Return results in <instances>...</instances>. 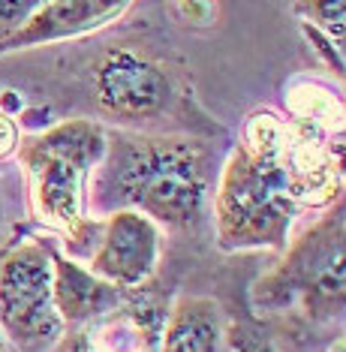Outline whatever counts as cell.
I'll return each mask as SVG.
<instances>
[{"mask_svg":"<svg viewBox=\"0 0 346 352\" xmlns=\"http://www.w3.org/2000/svg\"><path fill=\"white\" fill-rule=\"evenodd\" d=\"M299 211L283 157H253L241 145L229 151L214 196L220 250H277L286 244Z\"/></svg>","mask_w":346,"mask_h":352,"instance_id":"cell-3","label":"cell"},{"mask_svg":"<svg viewBox=\"0 0 346 352\" xmlns=\"http://www.w3.org/2000/svg\"><path fill=\"white\" fill-rule=\"evenodd\" d=\"M160 310L151 301L124 298L109 314L76 328L67 352H157Z\"/></svg>","mask_w":346,"mask_h":352,"instance_id":"cell-10","label":"cell"},{"mask_svg":"<svg viewBox=\"0 0 346 352\" xmlns=\"http://www.w3.org/2000/svg\"><path fill=\"white\" fill-rule=\"evenodd\" d=\"M96 106L124 124L157 118L172 100V82L154 60L133 49H111L94 69Z\"/></svg>","mask_w":346,"mask_h":352,"instance_id":"cell-6","label":"cell"},{"mask_svg":"<svg viewBox=\"0 0 346 352\" xmlns=\"http://www.w3.org/2000/svg\"><path fill=\"white\" fill-rule=\"evenodd\" d=\"M0 235H3V205H0Z\"/></svg>","mask_w":346,"mask_h":352,"instance_id":"cell-18","label":"cell"},{"mask_svg":"<svg viewBox=\"0 0 346 352\" xmlns=\"http://www.w3.org/2000/svg\"><path fill=\"white\" fill-rule=\"evenodd\" d=\"M223 349V316L214 298L184 295L172 304L157 352H220Z\"/></svg>","mask_w":346,"mask_h":352,"instance_id":"cell-12","label":"cell"},{"mask_svg":"<svg viewBox=\"0 0 346 352\" xmlns=\"http://www.w3.org/2000/svg\"><path fill=\"white\" fill-rule=\"evenodd\" d=\"M36 10H39L36 0H15V3H3L0 0V45L19 34Z\"/></svg>","mask_w":346,"mask_h":352,"instance_id":"cell-15","label":"cell"},{"mask_svg":"<svg viewBox=\"0 0 346 352\" xmlns=\"http://www.w3.org/2000/svg\"><path fill=\"white\" fill-rule=\"evenodd\" d=\"M52 268H54V304L63 319V325L82 328L91 319L109 314L127 298L124 289L106 283L96 274H91L76 259H67L63 253L52 250Z\"/></svg>","mask_w":346,"mask_h":352,"instance_id":"cell-11","label":"cell"},{"mask_svg":"<svg viewBox=\"0 0 346 352\" xmlns=\"http://www.w3.org/2000/svg\"><path fill=\"white\" fill-rule=\"evenodd\" d=\"M208 196V148L187 135L106 133L87 208L139 211L157 226H196Z\"/></svg>","mask_w":346,"mask_h":352,"instance_id":"cell-1","label":"cell"},{"mask_svg":"<svg viewBox=\"0 0 346 352\" xmlns=\"http://www.w3.org/2000/svg\"><path fill=\"white\" fill-rule=\"evenodd\" d=\"M0 352H10V340L3 338V331H0Z\"/></svg>","mask_w":346,"mask_h":352,"instance_id":"cell-17","label":"cell"},{"mask_svg":"<svg viewBox=\"0 0 346 352\" xmlns=\"http://www.w3.org/2000/svg\"><path fill=\"white\" fill-rule=\"evenodd\" d=\"M21 145V135H19V124L0 109V160L12 157Z\"/></svg>","mask_w":346,"mask_h":352,"instance_id":"cell-16","label":"cell"},{"mask_svg":"<svg viewBox=\"0 0 346 352\" xmlns=\"http://www.w3.org/2000/svg\"><path fill=\"white\" fill-rule=\"evenodd\" d=\"M130 6V0H54V3H39V10L30 15L28 25L0 45V54L94 34V30H102L111 21L124 19Z\"/></svg>","mask_w":346,"mask_h":352,"instance_id":"cell-9","label":"cell"},{"mask_svg":"<svg viewBox=\"0 0 346 352\" xmlns=\"http://www.w3.org/2000/svg\"><path fill=\"white\" fill-rule=\"evenodd\" d=\"M265 310L301 304L310 316H332L343 304V211L340 202L307 235L292 244L286 259L256 286Z\"/></svg>","mask_w":346,"mask_h":352,"instance_id":"cell-4","label":"cell"},{"mask_svg":"<svg viewBox=\"0 0 346 352\" xmlns=\"http://www.w3.org/2000/svg\"><path fill=\"white\" fill-rule=\"evenodd\" d=\"M299 12H307L304 15V25L316 28L323 36H328L337 49H343V12L346 6L337 0V3H319V0H313V3H299L295 6Z\"/></svg>","mask_w":346,"mask_h":352,"instance_id":"cell-14","label":"cell"},{"mask_svg":"<svg viewBox=\"0 0 346 352\" xmlns=\"http://www.w3.org/2000/svg\"><path fill=\"white\" fill-rule=\"evenodd\" d=\"M343 139H325L310 130L289 124V142L283 154V169L292 196L301 208H323L340 202L343 193Z\"/></svg>","mask_w":346,"mask_h":352,"instance_id":"cell-8","label":"cell"},{"mask_svg":"<svg viewBox=\"0 0 346 352\" xmlns=\"http://www.w3.org/2000/svg\"><path fill=\"white\" fill-rule=\"evenodd\" d=\"M0 331L21 352H45L67 325L54 304L52 247L30 238L0 262Z\"/></svg>","mask_w":346,"mask_h":352,"instance_id":"cell-5","label":"cell"},{"mask_svg":"<svg viewBox=\"0 0 346 352\" xmlns=\"http://www.w3.org/2000/svg\"><path fill=\"white\" fill-rule=\"evenodd\" d=\"M332 352H343V340H337V349H332Z\"/></svg>","mask_w":346,"mask_h":352,"instance_id":"cell-19","label":"cell"},{"mask_svg":"<svg viewBox=\"0 0 346 352\" xmlns=\"http://www.w3.org/2000/svg\"><path fill=\"white\" fill-rule=\"evenodd\" d=\"M160 226L139 211H111L87 253V271L118 289H139L160 265Z\"/></svg>","mask_w":346,"mask_h":352,"instance_id":"cell-7","label":"cell"},{"mask_svg":"<svg viewBox=\"0 0 346 352\" xmlns=\"http://www.w3.org/2000/svg\"><path fill=\"white\" fill-rule=\"evenodd\" d=\"M286 111L289 124L310 130L325 139H343V100L332 87L299 78L286 91Z\"/></svg>","mask_w":346,"mask_h":352,"instance_id":"cell-13","label":"cell"},{"mask_svg":"<svg viewBox=\"0 0 346 352\" xmlns=\"http://www.w3.org/2000/svg\"><path fill=\"white\" fill-rule=\"evenodd\" d=\"M106 154V130L85 118H72L21 139L19 157L28 175L34 217L69 238V250H85L91 238L87 190Z\"/></svg>","mask_w":346,"mask_h":352,"instance_id":"cell-2","label":"cell"}]
</instances>
